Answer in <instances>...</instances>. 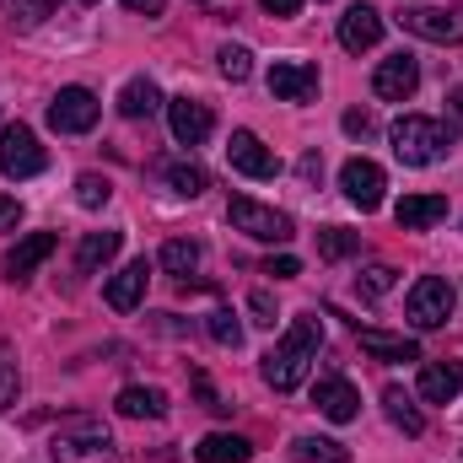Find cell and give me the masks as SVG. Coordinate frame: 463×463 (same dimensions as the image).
<instances>
[{"label": "cell", "instance_id": "obj_1", "mask_svg": "<svg viewBox=\"0 0 463 463\" xmlns=\"http://www.w3.org/2000/svg\"><path fill=\"white\" fill-rule=\"evenodd\" d=\"M318 345H324V324H318V313H302V318H291V329H286V340L264 355V383L275 388V393H291V388H302L307 383V366L318 361Z\"/></svg>", "mask_w": 463, "mask_h": 463}, {"label": "cell", "instance_id": "obj_2", "mask_svg": "<svg viewBox=\"0 0 463 463\" xmlns=\"http://www.w3.org/2000/svg\"><path fill=\"white\" fill-rule=\"evenodd\" d=\"M49 453H54V463H118L114 437H109L103 420H92V415H71V420H60Z\"/></svg>", "mask_w": 463, "mask_h": 463}, {"label": "cell", "instance_id": "obj_3", "mask_svg": "<svg viewBox=\"0 0 463 463\" xmlns=\"http://www.w3.org/2000/svg\"><path fill=\"white\" fill-rule=\"evenodd\" d=\"M388 140H393V156H399L404 167H431V162L448 156V129L426 114H404L388 129Z\"/></svg>", "mask_w": 463, "mask_h": 463}, {"label": "cell", "instance_id": "obj_4", "mask_svg": "<svg viewBox=\"0 0 463 463\" xmlns=\"http://www.w3.org/2000/svg\"><path fill=\"white\" fill-rule=\"evenodd\" d=\"M227 222L242 232V237H253V242H291V237H297L286 211L259 205V200H248V194H237V200L227 205Z\"/></svg>", "mask_w": 463, "mask_h": 463}, {"label": "cell", "instance_id": "obj_5", "mask_svg": "<svg viewBox=\"0 0 463 463\" xmlns=\"http://www.w3.org/2000/svg\"><path fill=\"white\" fill-rule=\"evenodd\" d=\"M453 286L442 280V275H420L415 286H410V297H404V313H410V324L415 329H442L448 318H453Z\"/></svg>", "mask_w": 463, "mask_h": 463}, {"label": "cell", "instance_id": "obj_6", "mask_svg": "<svg viewBox=\"0 0 463 463\" xmlns=\"http://www.w3.org/2000/svg\"><path fill=\"white\" fill-rule=\"evenodd\" d=\"M43 167H49V151L38 146V135H33L27 124L0 129V173H5V178H33V173H43Z\"/></svg>", "mask_w": 463, "mask_h": 463}, {"label": "cell", "instance_id": "obj_7", "mask_svg": "<svg viewBox=\"0 0 463 463\" xmlns=\"http://www.w3.org/2000/svg\"><path fill=\"white\" fill-rule=\"evenodd\" d=\"M399 27L426 43H463V11H442V5H404Z\"/></svg>", "mask_w": 463, "mask_h": 463}, {"label": "cell", "instance_id": "obj_8", "mask_svg": "<svg viewBox=\"0 0 463 463\" xmlns=\"http://www.w3.org/2000/svg\"><path fill=\"white\" fill-rule=\"evenodd\" d=\"M103 114V103L87 92V87H60L54 92V103H49V124L60 129V135H87L92 124Z\"/></svg>", "mask_w": 463, "mask_h": 463}, {"label": "cell", "instance_id": "obj_9", "mask_svg": "<svg viewBox=\"0 0 463 463\" xmlns=\"http://www.w3.org/2000/svg\"><path fill=\"white\" fill-rule=\"evenodd\" d=\"M340 189H345V200L355 205V211H377V205H383L388 178H383V167H377V162L350 156L345 167H340Z\"/></svg>", "mask_w": 463, "mask_h": 463}, {"label": "cell", "instance_id": "obj_10", "mask_svg": "<svg viewBox=\"0 0 463 463\" xmlns=\"http://www.w3.org/2000/svg\"><path fill=\"white\" fill-rule=\"evenodd\" d=\"M227 162L242 173V178H275V173H280V156H275V151H269L253 129H232Z\"/></svg>", "mask_w": 463, "mask_h": 463}, {"label": "cell", "instance_id": "obj_11", "mask_svg": "<svg viewBox=\"0 0 463 463\" xmlns=\"http://www.w3.org/2000/svg\"><path fill=\"white\" fill-rule=\"evenodd\" d=\"M415 87H420V65H415L410 54H388V60L372 71V92H377L383 103H404V98H415Z\"/></svg>", "mask_w": 463, "mask_h": 463}, {"label": "cell", "instance_id": "obj_12", "mask_svg": "<svg viewBox=\"0 0 463 463\" xmlns=\"http://www.w3.org/2000/svg\"><path fill=\"white\" fill-rule=\"evenodd\" d=\"M167 124H173V140L178 146H205L211 129H216V114L200 98H173L167 103Z\"/></svg>", "mask_w": 463, "mask_h": 463}, {"label": "cell", "instance_id": "obj_13", "mask_svg": "<svg viewBox=\"0 0 463 463\" xmlns=\"http://www.w3.org/2000/svg\"><path fill=\"white\" fill-rule=\"evenodd\" d=\"M313 404H318V415L335 420V426H350V420L361 415V393L350 388L345 377H324V383L313 388Z\"/></svg>", "mask_w": 463, "mask_h": 463}, {"label": "cell", "instance_id": "obj_14", "mask_svg": "<svg viewBox=\"0 0 463 463\" xmlns=\"http://www.w3.org/2000/svg\"><path fill=\"white\" fill-rule=\"evenodd\" d=\"M264 81H269V98H280V103H307V98L318 92V71H313V65H297V60L275 65Z\"/></svg>", "mask_w": 463, "mask_h": 463}, {"label": "cell", "instance_id": "obj_15", "mask_svg": "<svg viewBox=\"0 0 463 463\" xmlns=\"http://www.w3.org/2000/svg\"><path fill=\"white\" fill-rule=\"evenodd\" d=\"M377 38H383V11L377 5H350L345 16H340V43H345L350 54H361V49H377Z\"/></svg>", "mask_w": 463, "mask_h": 463}, {"label": "cell", "instance_id": "obj_16", "mask_svg": "<svg viewBox=\"0 0 463 463\" xmlns=\"http://www.w3.org/2000/svg\"><path fill=\"white\" fill-rule=\"evenodd\" d=\"M146 280H151L146 259L124 264V269H118L114 280H109V291H103V297H109V307H114V313H135V307L146 302Z\"/></svg>", "mask_w": 463, "mask_h": 463}, {"label": "cell", "instance_id": "obj_17", "mask_svg": "<svg viewBox=\"0 0 463 463\" xmlns=\"http://www.w3.org/2000/svg\"><path fill=\"white\" fill-rule=\"evenodd\" d=\"M393 222L404 232H426V227H437V222H448V200L442 194H404L393 205Z\"/></svg>", "mask_w": 463, "mask_h": 463}, {"label": "cell", "instance_id": "obj_18", "mask_svg": "<svg viewBox=\"0 0 463 463\" xmlns=\"http://www.w3.org/2000/svg\"><path fill=\"white\" fill-rule=\"evenodd\" d=\"M54 242H60L54 232H27V237L5 253V275H11V280H27V275H33V269L54 253Z\"/></svg>", "mask_w": 463, "mask_h": 463}, {"label": "cell", "instance_id": "obj_19", "mask_svg": "<svg viewBox=\"0 0 463 463\" xmlns=\"http://www.w3.org/2000/svg\"><path fill=\"white\" fill-rule=\"evenodd\" d=\"M458 393H463V366H442V361L420 366V399L426 404H453Z\"/></svg>", "mask_w": 463, "mask_h": 463}, {"label": "cell", "instance_id": "obj_20", "mask_svg": "<svg viewBox=\"0 0 463 463\" xmlns=\"http://www.w3.org/2000/svg\"><path fill=\"white\" fill-rule=\"evenodd\" d=\"M114 410L124 415V420H162V415H167V393L135 383V388H124V393L114 399Z\"/></svg>", "mask_w": 463, "mask_h": 463}, {"label": "cell", "instance_id": "obj_21", "mask_svg": "<svg viewBox=\"0 0 463 463\" xmlns=\"http://www.w3.org/2000/svg\"><path fill=\"white\" fill-rule=\"evenodd\" d=\"M248 458H253V442L248 437H232V431H211L194 448V463H248Z\"/></svg>", "mask_w": 463, "mask_h": 463}, {"label": "cell", "instance_id": "obj_22", "mask_svg": "<svg viewBox=\"0 0 463 463\" xmlns=\"http://www.w3.org/2000/svg\"><path fill=\"white\" fill-rule=\"evenodd\" d=\"M156 109H162V92H156V81H151V76L124 81V92H118V114H124V118H151Z\"/></svg>", "mask_w": 463, "mask_h": 463}, {"label": "cell", "instance_id": "obj_23", "mask_svg": "<svg viewBox=\"0 0 463 463\" xmlns=\"http://www.w3.org/2000/svg\"><path fill=\"white\" fill-rule=\"evenodd\" d=\"M361 350L377 361H420V345L404 335H383V329H361Z\"/></svg>", "mask_w": 463, "mask_h": 463}, {"label": "cell", "instance_id": "obj_24", "mask_svg": "<svg viewBox=\"0 0 463 463\" xmlns=\"http://www.w3.org/2000/svg\"><path fill=\"white\" fill-rule=\"evenodd\" d=\"M118 242H124L118 232H87V237H81V248H76V269H81V275L103 269V264L118 253Z\"/></svg>", "mask_w": 463, "mask_h": 463}, {"label": "cell", "instance_id": "obj_25", "mask_svg": "<svg viewBox=\"0 0 463 463\" xmlns=\"http://www.w3.org/2000/svg\"><path fill=\"white\" fill-rule=\"evenodd\" d=\"M383 410H388V420H393L404 437H420V431H426V415L415 410V399H410L404 388H383Z\"/></svg>", "mask_w": 463, "mask_h": 463}, {"label": "cell", "instance_id": "obj_26", "mask_svg": "<svg viewBox=\"0 0 463 463\" xmlns=\"http://www.w3.org/2000/svg\"><path fill=\"white\" fill-rule=\"evenodd\" d=\"M167 184H173V194H184V200H200L205 189H211V173L200 167V162H167Z\"/></svg>", "mask_w": 463, "mask_h": 463}, {"label": "cell", "instance_id": "obj_27", "mask_svg": "<svg viewBox=\"0 0 463 463\" xmlns=\"http://www.w3.org/2000/svg\"><path fill=\"white\" fill-rule=\"evenodd\" d=\"M291 458L297 463H350V453L340 442H329V437H297L291 442Z\"/></svg>", "mask_w": 463, "mask_h": 463}, {"label": "cell", "instance_id": "obj_28", "mask_svg": "<svg viewBox=\"0 0 463 463\" xmlns=\"http://www.w3.org/2000/svg\"><path fill=\"white\" fill-rule=\"evenodd\" d=\"M162 269H173V275H189L194 264H200V242L194 237H173V242H162Z\"/></svg>", "mask_w": 463, "mask_h": 463}, {"label": "cell", "instance_id": "obj_29", "mask_svg": "<svg viewBox=\"0 0 463 463\" xmlns=\"http://www.w3.org/2000/svg\"><path fill=\"white\" fill-rule=\"evenodd\" d=\"M109 194H114V184H109L103 173H81V178H76V205H81V211H103Z\"/></svg>", "mask_w": 463, "mask_h": 463}, {"label": "cell", "instance_id": "obj_30", "mask_svg": "<svg viewBox=\"0 0 463 463\" xmlns=\"http://www.w3.org/2000/svg\"><path fill=\"white\" fill-rule=\"evenodd\" d=\"M393 280H399V269H393V264H366V269L355 275V286H361V297H366V302L388 297V291H393Z\"/></svg>", "mask_w": 463, "mask_h": 463}, {"label": "cell", "instance_id": "obj_31", "mask_svg": "<svg viewBox=\"0 0 463 463\" xmlns=\"http://www.w3.org/2000/svg\"><path fill=\"white\" fill-rule=\"evenodd\" d=\"M318 253H324V259H350V253H361V232L324 227L318 232Z\"/></svg>", "mask_w": 463, "mask_h": 463}, {"label": "cell", "instance_id": "obj_32", "mask_svg": "<svg viewBox=\"0 0 463 463\" xmlns=\"http://www.w3.org/2000/svg\"><path fill=\"white\" fill-rule=\"evenodd\" d=\"M22 393V372H16V350L0 345V410H11Z\"/></svg>", "mask_w": 463, "mask_h": 463}, {"label": "cell", "instance_id": "obj_33", "mask_svg": "<svg viewBox=\"0 0 463 463\" xmlns=\"http://www.w3.org/2000/svg\"><path fill=\"white\" fill-rule=\"evenodd\" d=\"M54 5H60V0H5V11H11L16 27H38L43 16H54Z\"/></svg>", "mask_w": 463, "mask_h": 463}, {"label": "cell", "instance_id": "obj_34", "mask_svg": "<svg viewBox=\"0 0 463 463\" xmlns=\"http://www.w3.org/2000/svg\"><path fill=\"white\" fill-rule=\"evenodd\" d=\"M216 65H222L227 81H248V76H253V54H248L242 43H227V49L216 54Z\"/></svg>", "mask_w": 463, "mask_h": 463}, {"label": "cell", "instance_id": "obj_35", "mask_svg": "<svg viewBox=\"0 0 463 463\" xmlns=\"http://www.w3.org/2000/svg\"><path fill=\"white\" fill-rule=\"evenodd\" d=\"M205 329H211V340H216V345H232V350L242 345V324H237V313H227V307H216Z\"/></svg>", "mask_w": 463, "mask_h": 463}, {"label": "cell", "instance_id": "obj_36", "mask_svg": "<svg viewBox=\"0 0 463 463\" xmlns=\"http://www.w3.org/2000/svg\"><path fill=\"white\" fill-rule=\"evenodd\" d=\"M248 313H253V324L275 329V297H269V291H253V297H248Z\"/></svg>", "mask_w": 463, "mask_h": 463}, {"label": "cell", "instance_id": "obj_37", "mask_svg": "<svg viewBox=\"0 0 463 463\" xmlns=\"http://www.w3.org/2000/svg\"><path fill=\"white\" fill-rule=\"evenodd\" d=\"M264 275H275V280H291V275H302V259H291V253H275V259H264Z\"/></svg>", "mask_w": 463, "mask_h": 463}, {"label": "cell", "instance_id": "obj_38", "mask_svg": "<svg viewBox=\"0 0 463 463\" xmlns=\"http://www.w3.org/2000/svg\"><path fill=\"white\" fill-rule=\"evenodd\" d=\"M194 388H200V399H205V410H216V415H227V410H232L227 399H222V393L211 388V377H194Z\"/></svg>", "mask_w": 463, "mask_h": 463}, {"label": "cell", "instance_id": "obj_39", "mask_svg": "<svg viewBox=\"0 0 463 463\" xmlns=\"http://www.w3.org/2000/svg\"><path fill=\"white\" fill-rule=\"evenodd\" d=\"M372 129H377V124H372V114H366V109H350V114H345V135H361V140H366Z\"/></svg>", "mask_w": 463, "mask_h": 463}, {"label": "cell", "instance_id": "obj_40", "mask_svg": "<svg viewBox=\"0 0 463 463\" xmlns=\"http://www.w3.org/2000/svg\"><path fill=\"white\" fill-rule=\"evenodd\" d=\"M16 227H22V205L11 194H0V232H16Z\"/></svg>", "mask_w": 463, "mask_h": 463}, {"label": "cell", "instance_id": "obj_41", "mask_svg": "<svg viewBox=\"0 0 463 463\" xmlns=\"http://www.w3.org/2000/svg\"><path fill=\"white\" fill-rule=\"evenodd\" d=\"M259 5H264L269 16H297V11H302V0H259Z\"/></svg>", "mask_w": 463, "mask_h": 463}, {"label": "cell", "instance_id": "obj_42", "mask_svg": "<svg viewBox=\"0 0 463 463\" xmlns=\"http://www.w3.org/2000/svg\"><path fill=\"white\" fill-rule=\"evenodd\" d=\"M297 173H302V178H307V184H313V178H318V173H324V162H318V151H307V156H302V162H297Z\"/></svg>", "mask_w": 463, "mask_h": 463}, {"label": "cell", "instance_id": "obj_43", "mask_svg": "<svg viewBox=\"0 0 463 463\" xmlns=\"http://www.w3.org/2000/svg\"><path fill=\"white\" fill-rule=\"evenodd\" d=\"M448 114L458 118V129H463V87H453V98H448Z\"/></svg>", "mask_w": 463, "mask_h": 463}, {"label": "cell", "instance_id": "obj_44", "mask_svg": "<svg viewBox=\"0 0 463 463\" xmlns=\"http://www.w3.org/2000/svg\"><path fill=\"white\" fill-rule=\"evenodd\" d=\"M124 5H129V11H146V16H156V11H162V0H124Z\"/></svg>", "mask_w": 463, "mask_h": 463}]
</instances>
